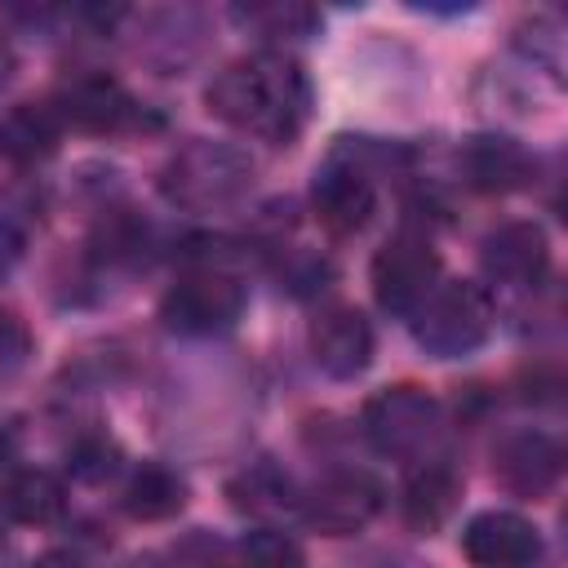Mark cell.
Returning a JSON list of instances; mask_svg holds the SVG:
<instances>
[{
  "mask_svg": "<svg viewBox=\"0 0 568 568\" xmlns=\"http://www.w3.org/2000/svg\"><path fill=\"white\" fill-rule=\"evenodd\" d=\"M204 102L217 120H226L240 133L266 142H293L311 115V80L293 58L262 49L226 62L209 80Z\"/></svg>",
  "mask_w": 568,
  "mask_h": 568,
  "instance_id": "cell-1",
  "label": "cell"
},
{
  "mask_svg": "<svg viewBox=\"0 0 568 568\" xmlns=\"http://www.w3.org/2000/svg\"><path fill=\"white\" fill-rule=\"evenodd\" d=\"M160 191L178 209L222 213L253 191V160L231 142L195 138L169 155V164L160 173Z\"/></svg>",
  "mask_w": 568,
  "mask_h": 568,
  "instance_id": "cell-2",
  "label": "cell"
},
{
  "mask_svg": "<svg viewBox=\"0 0 568 568\" xmlns=\"http://www.w3.org/2000/svg\"><path fill=\"white\" fill-rule=\"evenodd\" d=\"M493 333V297L475 280L435 284L430 297L413 311V337L435 359H462L479 351Z\"/></svg>",
  "mask_w": 568,
  "mask_h": 568,
  "instance_id": "cell-3",
  "label": "cell"
},
{
  "mask_svg": "<svg viewBox=\"0 0 568 568\" xmlns=\"http://www.w3.org/2000/svg\"><path fill=\"white\" fill-rule=\"evenodd\" d=\"M244 284L222 271V266H195L186 271L160 302V320L182 333V337H213L235 328V320L244 315Z\"/></svg>",
  "mask_w": 568,
  "mask_h": 568,
  "instance_id": "cell-4",
  "label": "cell"
},
{
  "mask_svg": "<svg viewBox=\"0 0 568 568\" xmlns=\"http://www.w3.org/2000/svg\"><path fill=\"white\" fill-rule=\"evenodd\" d=\"M364 435L382 457L417 462L439 439V404L422 386H386L364 404Z\"/></svg>",
  "mask_w": 568,
  "mask_h": 568,
  "instance_id": "cell-5",
  "label": "cell"
},
{
  "mask_svg": "<svg viewBox=\"0 0 568 568\" xmlns=\"http://www.w3.org/2000/svg\"><path fill=\"white\" fill-rule=\"evenodd\" d=\"M311 204H315V217L337 235H351L373 217L377 182H373V169L364 160V146L342 138L324 155V164L315 169V182H311Z\"/></svg>",
  "mask_w": 568,
  "mask_h": 568,
  "instance_id": "cell-6",
  "label": "cell"
},
{
  "mask_svg": "<svg viewBox=\"0 0 568 568\" xmlns=\"http://www.w3.org/2000/svg\"><path fill=\"white\" fill-rule=\"evenodd\" d=\"M439 284V253L426 235L399 231L373 257V297L390 315H413Z\"/></svg>",
  "mask_w": 568,
  "mask_h": 568,
  "instance_id": "cell-7",
  "label": "cell"
},
{
  "mask_svg": "<svg viewBox=\"0 0 568 568\" xmlns=\"http://www.w3.org/2000/svg\"><path fill=\"white\" fill-rule=\"evenodd\" d=\"M297 510L315 532L351 537L382 510V484L364 470H333L297 501Z\"/></svg>",
  "mask_w": 568,
  "mask_h": 568,
  "instance_id": "cell-8",
  "label": "cell"
},
{
  "mask_svg": "<svg viewBox=\"0 0 568 568\" xmlns=\"http://www.w3.org/2000/svg\"><path fill=\"white\" fill-rule=\"evenodd\" d=\"M462 550L475 568H541V532L515 510H479L462 528Z\"/></svg>",
  "mask_w": 568,
  "mask_h": 568,
  "instance_id": "cell-9",
  "label": "cell"
},
{
  "mask_svg": "<svg viewBox=\"0 0 568 568\" xmlns=\"http://www.w3.org/2000/svg\"><path fill=\"white\" fill-rule=\"evenodd\" d=\"M311 355L328 377L351 382L373 364V324L355 306H324L311 324Z\"/></svg>",
  "mask_w": 568,
  "mask_h": 568,
  "instance_id": "cell-10",
  "label": "cell"
},
{
  "mask_svg": "<svg viewBox=\"0 0 568 568\" xmlns=\"http://www.w3.org/2000/svg\"><path fill=\"white\" fill-rule=\"evenodd\" d=\"M559 470H564V448L546 430L506 435L493 453V475L515 497H546L559 484Z\"/></svg>",
  "mask_w": 568,
  "mask_h": 568,
  "instance_id": "cell-11",
  "label": "cell"
},
{
  "mask_svg": "<svg viewBox=\"0 0 568 568\" xmlns=\"http://www.w3.org/2000/svg\"><path fill=\"white\" fill-rule=\"evenodd\" d=\"M479 262H484V275L493 284L532 288V284H541V275L550 266V240L537 222H506V226L484 235Z\"/></svg>",
  "mask_w": 568,
  "mask_h": 568,
  "instance_id": "cell-12",
  "label": "cell"
},
{
  "mask_svg": "<svg viewBox=\"0 0 568 568\" xmlns=\"http://www.w3.org/2000/svg\"><path fill=\"white\" fill-rule=\"evenodd\" d=\"M53 115H58V124H75L84 133H111V129L129 124L133 102L111 75H80L58 93Z\"/></svg>",
  "mask_w": 568,
  "mask_h": 568,
  "instance_id": "cell-13",
  "label": "cell"
},
{
  "mask_svg": "<svg viewBox=\"0 0 568 568\" xmlns=\"http://www.w3.org/2000/svg\"><path fill=\"white\" fill-rule=\"evenodd\" d=\"M457 164H462V178H466L475 191H488V195L519 191V186L532 178V155H528L515 138H497V133L470 138V142L462 146Z\"/></svg>",
  "mask_w": 568,
  "mask_h": 568,
  "instance_id": "cell-14",
  "label": "cell"
},
{
  "mask_svg": "<svg viewBox=\"0 0 568 568\" xmlns=\"http://www.w3.org/2000/svg\"><path fill=\"white\" fill-rule=\"evenodd\" d=\"M226 497H231V506H235L240 515H253V519H262L266 528H271V519L297 510V501H302L297 488H293V479H288L284 470H275L271 462H257V466L240 470V475L226 484Z\"/></svg>",
  "mask_w": 568,
  "mask_h": 568,
  "instance_id": "cell-15",
  "label": "cell"
},
{
  "mask_svg": "<svg viewBox=\"0 0 568 568\" xmlns=\"http://www.w3.org/2000/svg\"><path fill=\"white\" fill-rule=\"evenodd\" d=\"M457 497H462V479L448 466H422L404 484V524L413 532H435L453 519Z\"/></svg>",
  "mask_w": 568,
  "mask_h": 568,
  "instance_id": "cell-16",
  "label": "cell"
},
{
  "mask_svg": "<svg viewBox=\"0 0 568 568\" xmlns=\"http://www.w3.org/2000/svg\"><path fill=\"white\" fill-rule=\"evenodd\" d=\"M120 506L129 519H142V524H155V519H169L186 506V479L160 462H146L129 475L124 493H120Z\"/></svg>",
  "mask_w": 568,
  "mask_h": 568,
  "instance_id": "cell-17",
  "label": "cell"
},
{
  "mask_svg": "<svg viewBox=\"0 0 568 568\" xmlns=\"http://www.w3.org/2000/svg\"><path fill=\"white\" fill-rule=\"evenodd\" d=\"M0 510H4L9 519H18V524L44 528V524L62 519V510H67V488H62V479L49 475V470H18V475H9L4 488H0Z\"/></svg>",
  "mask_w": 568,
  "mask_h": 568,
  "instance_id": "cell-18",
  "label": "cell"
},
{
  "mask_svg": "<svg viewBox=\"0 0 568 568\" xmlns=\"http://www.w3.org/2000/svg\"><path fill=\"white\" fill-rule=\"evenodd\" d=\"M58 115L53 106H18L0 124V151L13 160H40L58 146Z\"/></svg>",
  "mask_w": 568,
  "mask_h": 568,
  "instance_id": "cell-19",
  "label": "cell"
},
{
  "mask_svg": "<svg viewBox=\"0 0 568 568\" xmlns=\"http://www.w3.org/2000/svg\"><path fill=\"white\" fill-rule=\"evenodd\" d=\"M226 568H302V550H297V541L288 532L257 528V532H244L235 541Z\"/></svg>",
  "mask_w": 568,
  "mask_h": 568,
  "instance_id": "cell-20",
  "label": "cell"
},
{
  "mask_svg": "<svg viewBox=\"0 0 568 568\" xmlns=\"http://www.w3.org/2000/svg\"><path fill=\"white\" fill-rule=\"evenodd\" d=\"M235 18L262 36H306L315 27V13L306 4H248L235 9Z\"/></svg>",
  "mask_w": 568,
  "mask_h": 568,
  "instance_id": "cell-21",
  "label": "cell"
},
{
  "mask_svg": "<svg viewBox=\"0 0 568 568\" xmlns=\"http://www.w3.org/2000/svg\"><path fill=\"white\" fill-rule=\"evenodd\" d=\"M27 359H31V328L13 311H0V390L27 368Z\"/></svg>",
  "mask_w": 568,
  "mask_h": 568,
  "instance_id": "cell-22",
  "label": "cell"
},
{
  "mask_svg": "<svg viewBox=\"0 0 568 568\" xmlns=\"http://www.w3.org/2000/svg\"><path fill=\"white\" fill-rule=\"evenodd\" d=\"M115 444H106V439H84V444H75L71 448V475L75 479H106L111 470H115Z\"/></svg>",
  "mask_w": 568,
  "mask_h": 568,
  "instance_id": "cell-23",
  "label": "cell"
},
{
  "mask_svg": "<svg viewBox=\"0 0 568 568\" xmlns=\"http://www.w3.org/2000/svg\"><path fill=\"white\" fill-rule=\"evenodd\" d=\"M18 257H22V235H18V226H13L9 217H0V275H4Z\"/></svg>",
  "mask_w": 568,
  "mask_h": 568,
  "instance_id": "cell-24",
  "label": "cell"
},
{
  "mask_svg": "<svg viewBox=\"0 0 568 568\" xmlns=\"http://www.w3.org/2000/svg\"><path fill=\"white\" fill-rule=\"evenodd\" d=\"M31 568H80V559L67 555V550H49V555H40Z\"/></svg>",
  "mask_w": 568,
  "mask_h": 568,
  "instance_id": "cell-25",
  "label": "cell"
},
{
  "mask_svg": "<svg viewBox=\"0 0 568 568\" xmlns=\"http://www.w3.org/2000/svg\"><path fill=\"white\" fill-rule=\"evenodd\" d=\"M9 75H13V44H9V36L0 27V89L9 84Z\"/></svg>",
  "mask_w": 568,
  "mask_h": 568,
  "instance_id": "cell-26",
  "label": "cell"
},
{
  "mask_svg": "<svg viewBox=\"0 0 568 568\" xmlns=\"http://www.w3.org/2000/svg\"><path fill=\"white\" fill-rule=\"evenodd\" d=\"M4 550H9V532H4V524H0V559H4Z\"/></svg>",
  "mask_w": 568,
  "mask_h": 568,
  "instance_id": "cell-27",
  "label": "cell"
}]
</instances>
